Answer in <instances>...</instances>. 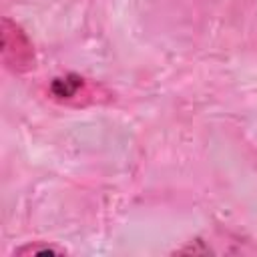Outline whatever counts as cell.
<instances>
[{
	"mask_svg": "<svg viewBox=\"0 0 257 257\" xmlns=\"http://www.w3.org/2000/svg\"><path fill=\"white\" fill-rule=\"evenodd\" d=\"M80 84H82V78H80V76L68 74L66 78H56V80L52 82L50 90H52V94L58 96V98H70V96L76 94V90L80 88Z\"/></svg>",
	"mask_w": 257,
	"mask_h": 257,
	"instance_id": "cell-1",
	"label": "cell"
},
{
	"mask_svg": "<svg viewBox=\"0 0 257 257\" xmlns=\"http://www.w3.org/2000/svg\"><path fill=\"white\" fill-rule=\"evenodd\" d=\"M18 253H58L56 249H52V247H28V249H20Z\"/></svg>",
	"mask_w": 257,
	"mask_h": 257,
	"instance_id": "cell-2",
	"label": "cell"
}]
</instances>
